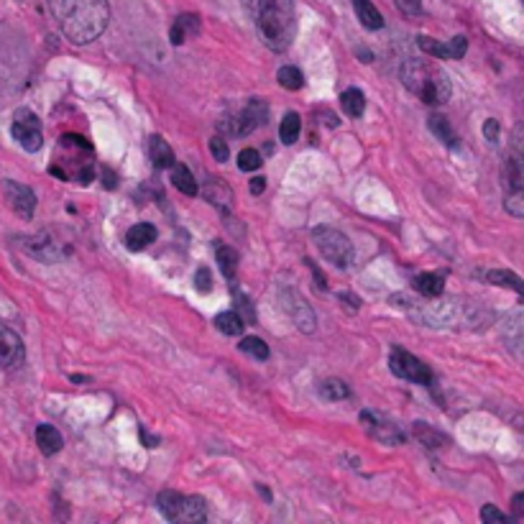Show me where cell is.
<instances>
[{"label":"cell","mask_w":524,"mask_h":524,"mask_svg":"<svg viewBox=\"0 0 524 524\" xmlns=\"http://www.w3.org/2000/svg\"><path fill=\"white\" fill-rule=\"evenodd\" d=\"M284 299H281V304H284V310L289 312V318L295 320V325L302 330V333H312L315 330V312H312V307L302 299V297L297 295L295 289H284Z\"/></svg>","instance_id":"cell-10"},{"label":"cell","mask_w":524,"mask_h":524,"mask_svg":"<svg viewBox=\"0 0 524 524\" xmlns=\"http://www.w3.org/2000/svg\"><path fill=\"white\" fill-rule=\"evenodd\" d=\"M195 287L200 289V292H210L212 289V276H210V269H197V274H195Z\"/></svg>","instance_id":"cell-38"},{"label":"cell","mask_w":524,"mask_h":524,"mask_svg":"<svg viewBox=\"0 0 524 524\" xmlns=\"http://www.w3.org/2000/svg\"><path fill=\"white\" fill-rule=\"evenodd\" d=\"M353 8H356L358 21L364 23L366 28H371V31L384 28V16L376 11V5H374L371 0H353Z\"/></svg>","instance_id":"cell-20"},{"label":"cell","mask_w":524,"mask_h":524,"mask_svg":"<svg viewBox=\"0 0 524 524\" xmlns=\"http://www.w3.org/2000/svg\"><path fill=\"white\" fill-rule=\"evenodd\" d=\"M320 397H325L328 402H343L345 397H351V389L341 379H328L320 384Z\"/></svg>","instance_id":"cell-29"},{"label":"cell","mask_w":524,"mask_h":524,"mask_svg":"<svg viewBox=\"0 0 524 524\" xmlns=\"http://www.w3.org/2000/svg\"><path fill=\"white\" fill-rule=\"evenodd\" d=\"M138 435H141V437H143V440H146V443H143V445H149V448H154V445H157V443H159V440H157V437H149V435H146V430H138Z\"/></svg>","instance_id":"cell-45"},{"label":"cell","mask_w":524,"mask_h":524,"mask_svg":"<svg viewBox=\"0 0 524 524\" xmlns=\"http://www.w3.org/2000/svg\"><path fill=\"white\" fill-rule=\"evenodd\" d=\"M215 256H218V266H220L223 276H226L228 281H233V279H235V272H238V251L230 249V246H220V249L215 251Z\"/></svg>","instance_id":"cell-27"},{"label":"cell","mask_w":524,"mask_h":524,"mask_svg":"<svg viewBox=\"0 0 524 524\" xmlns=\"http://www.w3.org/2000/svg\"><path fill=\"white\" fill-rule=\"evenodd\" d=\"M149 157H151V161H154V166H157V169H169V166H174V164H177L172 146H169V143H166L161 136L149 138Z\"/></svg>","instance_id":"cell-18"},{"label":"cell","mask_w":524,"mask_h":524,"mask_svg":"<svg viewBox=\"0 0 524 524\" xmlns=\"http://www.w3.org/2000/svg\"><path fill=\"white\" fill-rule=\"evenodd\" d=\"M266 189V180L264 177H253L251 180V192L253 195H261Z\"/></svg>","instance_id":"cell-42"},{"label":"cell","mask_w":524,"mask_h":524,"mask_svg":"<svg viewBox=\"0 0 524 524\" xmlns=\"http://www.w3.org/2000/svg\"><path fill=\"white\" fill-rule=\"evenodd\" d=\"M414 437L425 445V448H443L445 443H451L443 433H437L433 428H428L425 422H414Z\"/></svg>","instance_id":"cell-26"},{"label":"cell","mask_w":524,"mask_h":524,"mask_svg":"<svg viewBox=\"0 0 524 524\" xmlns=\"http://www.w3.org/2000/svg\"><path fill=\"white\" fill-rule=\"evenodd\" d=\"M103 182H105V187H108V189H113L115 187V177H113V172H111V169H103Z\"/></svg>","instance_id":"cell-43"},{"label":"cell","mask_w":524,"mask_h":524,"mask_svg":"<svg viewBox=\"0 0 524 524\" xmlns=\"http://www.w3.org/2000/svg\"><path fill=\"white\" fill-rule=\"evenodd\" d=\"M72 381H74V384H88V379H85V376H72Z\"/></svg>","instance_id":"cell-46"},{"label":"cell","mask_w":524,"mask_h":524,"mask_svg":"<svg viewBox=\"0 0 524 524\" xmlns=\"http://www.w3.org/2000/svg\"><path fill=\"white\" fill-rule=\"evenodd\" d=\"M512 512H514L517 520H524V491L514 494V499H512Z\"/></svg>","instance_id":"cell-40"},{"label":"cell","mask_w":524,"mask_h":524,"mask_svg":"<svg viewBox=\"0 0 524 524\" xmlns=\"http://www.w3.org/2000/svg\"><path fill=\"white\" fill-rule=\"evenodd\" d=\"M361 422H364L368 435L376 437L379 443H387V445H402V443H405L402 430H399L394 422L384 420L381 414H376V412H361Z\"/></svg>","instance_id":"cell-9"},{"label":"cell","mask_w":524,"mask_h":524,"mask_svg":"<svg viewBox=\"0 0 524 524\" xmlns=\"http://www.w3.org/2000/svg\"><path fill=\"white\" fill-rule=\"evenodd\" d=\"M417 46L430 54V57H440V59H460L468 49V39L466 36H456L451 42H435V39H428V36H420L417 39Z\"/></svg>","instance_id":"cell-13"},{"label":"cell","mask_w":524,"mask_h":524,"mask_svg":"<svg viewBox=\"0 0 524 524\" xmlns=\"http://www.w3.org/2000/svg\"><path fill=\"white\" fill-rule=\"evenodd\" d=\"M169 39H172V44H174V46H180L184 42V39H187V34H184L182 26H180V23H174V26H172V36H169Z\"/></svg>","instance_id":"cell-41"},{"label":"cell","mask_w":524,"mask_h":524,"mask_svg":"<svg viewBox=\"0 0 524 524\" xmlns=\"http://www.w3.org/2000/svg\"><path fill=\"white\" fill-rule=\"evenodd\" d=\"M177 23L182 26V31L189 36V34H197L200 31V19L195 16V13H182L180 19H177Z\"/></svg>","instance_id":"cell-36"},{"label":"cell","mask_w":524,"mask_h":524,"mask_svg":"<svg viewBox=\"0 0 524 524\" xmlns=\"http://www.w3.org/2000/svg\"><path fill=\"white\" fill-rule=\"evenodd\" d=\"M341 105H343V111H345V115H351V118H361L366 111L364 92L358 90V88L345 90L341 95Z\"/></svg>","instance_id":"cell-24"},{"label":"cell","mask_w":524,"mask_h":524,"mask_svg":"<svg viewBox=\"0 0 524 524\" xmlns=\"http://www.w3.org/2000/svg\"><path fill=\"white\" fill-rule=\"evenodd\" d=\"M312 241H315L318 251L322 253V258L328 264H333L338 269L351 266V261H353V243L345 238V233L330 228V226H320V228L312 230Z\"/></svg>","instance_id":"cell-5"},{"label":"cell","mask_w":524,"mask_h":524,"mask_svg":"<svg viewBox=\"0 0 524 524\" xmlns=\"http://www.w3.org/2000/svg\"><path fill=\"white\" fill-rule=\"evenodd\" d=\"M253 21L274 51H284L295 39V0H261Z\"/></svg>","instance_id":"cell-2"},{"label":"cell","mask_w":524,"mask_h":524,"mask_svg":"<svg viewBox=\"0 0 524 524\" xmlns=\"http://www.w3.org/2000/svg\"><path fill=\"white\" fill-rule=\"evenodd\" d=\"M276 80H279V85L287 88V90H299V88L304 85V74L297 67H281Z\"/></svg>","instance_id":"cell-32"},{"label":"cell","mask_w":524,"mask_h":524,"mask_svg":"<svg viewBox=\"0 0 524 524\" xmlns=\"http://www.w3.org/2000/svg\"><path fill=\"white\" fill-rule=\"evenodd\" d=\"M0 187H3V195H5L8 207L19 218H23V220H31L34 218V210H36V195H34V189L21 182H13V180H5Z\"/></svg>","instance_id":"cell-8"},{"label":"cell","mask_w":524,"mask_h":524,"mask_svg":"<svg viewBox=\"0 0 524 524\" xmlns=\"http://www.w3.org/2000/svg\"><path fill=\"white\" fill-rule=\"evenodd\" d=\"M522 3H524V0H522Z\"/></svg>","instance_id":"cell-47"},{"label":"cell","mask_w":524,"mask_h":524,"mask_svg":"<svg viewBox=\"0 0 524 524\" xmlns=\"http://www.w3.org/2000/svg\"><path fill=\"white\" fill-rule=\"evenodd\" d=\"M483 136H486V141H491V143L499 141V123H497L494 118L483 123Z\"/></svg>","instance_id":"cell-39"},{"label":"cell","mask_w":524,"mask_h":524,"mask_svg":"<svg viewBox=\"0 0 524 524\" xmlns=\"http://www.w3.org/2000/svg\"><path fill=\"white\" fill-rule=\"evenodd\" d=\"M210 151H212V157L218 161H228V143L223 141V136H212L210 138Z\"/></svg>","instance_id":"cell-34"},{"label":"cell","mask_w":524,"mask_h":524,"mask_svg":"<svg viewBox=\"0 0 524 524\" xmlns=\"http://www.w3.org/2000/svg\"><path fill=\"white\" fill-rule=\"evenodd\" d=\"M389 368H391V374H397L399 379H407V381H414V384H433V371L422 364L417 356H412V353L402 351V348H394V351H391Z\"/></svg>","instance_id":"cell-7"},{"label":"cell","mask_w":524,"mask_h":524,"mask_svg":"<svg viewBox=\"0 0 524 524\" xmlns=\"http://www.w3.org/2000/svg\"><path fill=\"white\" fill-rule=\"evenodd\" d=\"M154 241H157V228L151 223H138L126 233V249L134 253L149 249Z\"/></svg>","instance_id":"cell-17"},{"label":"cell","mask_w":524,"mask_h":524,"mask_svg":"<svg viewBox=\"0 0 524 524\" xmlns=\"http://www.w3.org/2000/svg\"><path fill=\"white\" fill-rule=\"evenodd\" d=\"M161 517L166 522H205L207 504L200 497H184L180 491H161L157 497Z\"/></svg>","instance_id":"cell-4"},{"label":"cell","mask_w":524,"mask_h":524,"mask_svg":"<svg viewBox=\"0 0 524 524\" xmlns=\"http://www.w3.org/2000/svg\"><path fill=\"white\" fill-rule=\"evenodd\" d=\"M261 123H266V105L258 103V100H251L241 113L235 115V120H230L226 128L230 134H235V136H249L253 128H258Z\"/></svg>","instance_id":"cell-11"},{"label":"cell","mask_w":524,"mask_h":524,"mask_svg":"<svg viewBox=\"0 0 524 524\" xmlns=\"http://www.w3.org/2000/svg\"><path fill=\"white\" fill-rule=\"evenodd\" d=\"M502 182L506 195L524 192V151H509L502 164Z\"/></svg>","instance_id":"cell-14"},{"label":"cell","mask_w":524,"mask_h":524,"mask_svg":"<svg viewBox=\"0 0 524 524\" xmlns=\"http://www.w3.org/2000/svg\"><path fill=\"white\" fill-rule=\"evenodd\" d=\"M23 358H26V348H23L19 333L0 325V366L3 368H16V366L23 364Z\"/></svg>","instance_id":"cell-12"},{"label":"cell","mask_w":524,"mask_h":524,"mask_svg":"<svg viewBox=\"0 0 524 524\" xmlns=\"http://www.w3.org/2000/svg\"><path fill=\"white\" fill-rule=\"evenodd\" d=\"M23 249L31 253V256H36L39 261H59V258H62V249H59V246H57L46 233H42V235H34Z\"/></svg>","instance_id":"cell-16"},{"label":"cell","mask_w":524,"mask_h":524,"mask_svg":"<svg viewBox=\"0 0 524 524\" xmlns=\"http://www.w3.org/2000/svg\"><path fill=\"white\" fill-rule=\"evenodd\" d=\"M299 131H302V120H299V115L297 113H287L284 115V120H281V126H279V138H281V143H295L297 138H299Z\"/></svg>","instance_id":"cell-30"},{"label":"cell","mask_w":524,"mask_h":524,"mask_svg":"<svg viewBox=\"0 0 524 524\" xmlns=\"http://www.w3.org/2000/svg\"><path fill=\"white\" fill-rule=\"evenodd\" d=\"M36 443H39V451L44 453V456H54V453H59L62 451V435L57 428H51V425H39L36 428Z\"/></svg>","instance_id":"cell-19"},{"label":"cell","mask_w":524,"mask_h":524,"mask_svg":"<svg viewBox=\"0 0 524 524\" xmlns=\"http://www.w3.org/2000/svg\"><path fill=\"white\" fill-rule=\"evenodd\" d=\"M203 197H205L210 205L215 207H230L233 203V192H230V187L223 180H218V177H207L205 184H203Z\"/></svg>","instance_id":"cell-15"},{"label":"cell","mask_w":524,"mask_h":524,"mask_svg":"<svg viewBox=\"0 0 524 524\" xmlns=\"http://www.w3.org/2000/svg\"><path fill=\"white\" fill-rule=\"evenodd\" d=\"M11 134L13 138L19 141V146H21L23 151H39L42 149V143H44V131H42V120H39V115L31 113L28 108H21V111H16L13 115V123H11Z\"/></svg>","instance_id":"cell-6"},{"label":"cell","mask_w":524,"mask_h":524,"mask_svg":"<svg viewBox=\"0 0 524 524\" xmlns=\"http://www.w3.org/2000/svg\"><path fill=\"white\" fill-rule=\"evenodd\" d=\"M49 8L62 34L72 44L80 46L95 42L111 19L108 0H49Z\"/></svg>","instance_id":"cell-1"},{"label":"cell","mask_w":524,"mask_h":524,"mask_svg":"<svg viewBox=\"0 0 524 524\" xmlns=\"http://www.w3.org/2000/svg\"><path fill=\"white\" fill-rule=\"evenodd\" d=\"M481 520H483V522H509V517H506V514H504V512H499V509H497V506H494V504H486V506H483V509H481Z\"/></svg>","instance_id":"cell-35"},{"label":"cell","mask_w":524,"mask_h":524,"mask_svg":"<svg viewBox=\"0 0 524 524\" xmlns=\"http://www.w3.org/2000/svg\"><path fill=\"white\" fill-rule=\"evenodd\" d=\"M243 5H246V11L251 13V19L256 16V11H258V5H261V0H243Z\"/></svg>","instance_id":"cell-44"},{"label":"cell","mask_w":524,"mask_h":524,"mask_svg":"<svg viewBox=\"0 0 524 524\" xmlns=\"http://www.w3.org/2000/svg\"><path fill=\"white\" fill-rule=\"evenodd\" d=\"M428 126H430L433 136H437V141H440V143H445V146L456 149L458 136H456V131H453V126L448 123V118H445V115H430Z\"/></svg>","instance_id":"cell-22"},{"label":"cell","mask_w":524,"mask_h":524,"mask_svg":"<svg viewBox=\"0 0 524 524\" xmlns=\"http://www.w3.org/2000/svg\"><path fill=\"white\" fill-rule=\"evenodd\" d=\"M486 281H491V284H499V287H506V289H514L517 295L524 297V279H520L517 274L494 269V272L486 274Z\"/></svg>","instance_id":"cell-25"},{"label":"cell","mask_w":524,"mask_h":524,"mask_svg":"<svg viewBox=\"0 0 524 524\" xmlns=\"http://www.w3.org/2000/svg\"><path fill=\"white\" fill-rule=\"evenodd\" d=\"M397 8L407 16H420L422 13V0H394Z\"/></svg>","instance_id":"cell-37"},{"label":"cell","mask_w":524,"mask_h":524,"mask_svg":"<svg viewBox=\"0 0 524 524\" xmlns=\"http://www.w3.org/2000/svg\"><path fill=\"white\" fill-rule=\"evenodd\" d=\"M172 184H174L182 195H187V197H195V195L200 192V187L195 182L192 172H189L184 164H174V166H172Z\"/></svg>","instance_id":"cell-23"},{"label":"cell","mask_w":524,"mask_h":524,"mask_svg":"<svg viewBox=\"0 0 524 524\" xmlns=\"http://www.w3.org/2000/svg\"><path fill=\"white\" fill-rule=\"evenodd\" d=\"M243 325H246V320L241 318L238 312H220L218 318H215V328L220 330V333H226V335H241L243 333Z\"/></svg>","instance_id":"cell-28"},{"label":"cell","mask_w":524,"mask_h":524,"mask_svg":"<svg viewBox=\"0 0 524 524\" xmlns=\"http://www.w3.org/2000/svg\"><path fill=\"white\" fill-rule=\"evenodd\" d=\"M399 74H402V85L412 95H417L422 103H428V105H443V103L451 100V90L453 88H451L448 74L440 67L430 65V62H425V59H410V62L402 65Z\"/></svg>","instance_id":"cell-3"},{"label":"cell","mask_w":524,"mask_h":524,"mask_svg":"<svg viewBox=\"0 0 524 524\" xmlns=\"http://www.w3.org/2000/svg\"><path fill=\"white\" fill-rule=\"evenodd\" d=\"M414 289L420 292L422 297H440L443 295V289H445V279H443V274H420L417 279H414Z\"/></svg>","instance_id":"cell-21"},{"label":"cell","mask_w":524,"mask_h":524,"mask_svg":"<svg viewBox=\"0 0 524 524\" xmlns=\"http://www.w3.org/2000/svg\"><path fill=\"white\" fill-rule=\"evenodd\" d=\"M261 154L256 151V149H243L241 154H238V169L241 172H256L258 166H261Z\"/></svg>","instance_id":"cell-33"},{"label":"cell","mask_w":524,"mask_h":524,"mask_svg":"<svg viewBox=\"0 0 524 524\" xmlns=\"http://www.w3.org/2000/svg\"><path fill=\"white\" fill-rule=\"evenodd\" d=\"M238 348L243 351V353H249L251 358L256 361H266L269 358V345L261 341V338H243V341L238 343Z\"/></svg>","instance_id":"cell-31"}]
</instances>
